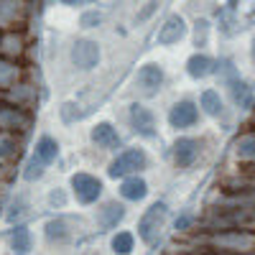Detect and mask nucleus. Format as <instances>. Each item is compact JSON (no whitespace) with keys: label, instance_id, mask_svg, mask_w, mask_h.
Returning a JSON list of instances; mask_svg holds the SVG:
<instances>
[{"label":"nucleus","instance_id":"12","mask_svg":"<svg viewBox=\"0 0 255 255\" xmlns=\"http://www.w3.org/2000/svg\"><path fill=\"white\" fill-rule=\"evenodd\" d=\"M186 69H189V74L194 77V79H202V77H207L212 69H215V61H212L209 56H204V54H194V56L189 59Z\"/></svg>","mask_w":255,"mask_h":255},{"label":"nucleus","instance_id":"24","mask_svg":"<svg viewBox=\"0 0 255 255\" xmlns=\"http://www.w3.org/2000/svg\"><path fill=\"white\" fill-rule=\"evenodd\" d=\"M153 10H156V3H148V8H145V10L140 13V20H143V18H148V15H151Z\"/></svg>","mask_w":255,"mask_h":255},{"label":"nucleus","instance_id":"1","mask_svg":"<svg viewBox=\"0 0 255 255\" xmlns=\"http://www.w3.org/2000/svg\"><path fill=\"white\" fill-rule=\"evenodd\" d=\"M163 220H166V204H163V202L153 204V207L140 217V222H138V232H140L143 243L153 245V243L158 240V232H161V227H163Z\"/></svg>","mask_w":255,"mask_h":255},{"label":"nucleus","instance_id":"20","mask_svg":"<svg viewBox=\"0 0 255 255\" xmlns=\"http://www.w3.org/2000/svg\"><path fill=\"white\" fill-rule=\"evenodd\" d=\"M238 156L240 158H255V138H243L238 143Z\"/></svg>","mask_w":255,"mask_h":255},{"label":"nucleus","instance_id":"23","mask_svg":"<svg viewBox=\"0 0 255 255\" xmlns=\"http://www.w3.org/2000/svg\"><path fill=\"white\" fill-rule=\"evenodd\" d=\"M207 20H199L197 23V46H204L207 44Z\"/></svg>","mask_w":255,"mask_h":255},{"label":"nucleus","instance_id":"25","mask_svg":"<svg viewBox=\"0 0 255 255\" xmlns=\"http://www.w3.org/2000/svg\"><path fill=\"white\" fill-rule=\"evenodd\" d=\"M253 61H255V36H253Z\"/></svg>","mask_w":255,"mask_h":255},{"label":"nucleus","instance_id":"4","mask_svg":"<svg viewBox=\"0 0 255 255\" xmlns=\"http://www.w3.org/2000/svg\"><path fill=\"white\" fill-rule=\"evenodd\" d=\"M72 189H74V194H77V199H79L82 204H92V202H97V197H100L102 184H100L95 176H90V174H77V176L72 179Z\"/></svg>","mask_w":255,"mask_h":255},{"label":"nucleus","instance_id":"19","mask_svg":"<svg viewBox=\"0 0 255 255\" xmlns=\"http://www.w3.org/2000/svg\"><path fill=\"white\" fill-rule=\"evenodd\" d=\"M113 250L120 253V255H128L133 250V235L130 232H118V235L113 238Z\"/></svg>","mask_w":255,"mask_h":255},{"label":"nucleus","instance_id":"18","mask_svg":"<svg viewBox=\"0 0 255 255\" xmlns=\"http://www.w3.org/2000/svg\"><path fill=\"white\" fill-rule=\"evenodd\" d=\"M46 238H49V240H67V238H69L67 222H64V220H51V222H46Z\"/></svg>","mask_w":255,"mask_h":255},{"label":"nucleus","instance_id":"3","mask_svg":"<svg viewBox=\"0 0 255 255\" xmlns=\"http://www.w3.org/2000/svg\"><path fill=\"white\" fill-rule=\"evenodd\" d=\"M72 61L79 69H95L97 61H100V46L95 41H87V38L77 41L72 46Z\"/></svg>","mask_w":255,"mask_h":255},{"label":"nucleus","instance_id":"16","mask_svg":"<svg viewBox=\"0 0 255 255\" xmlns=\"http://www.w3.org/2000/svg\"><path fill=\"white\" fill-rule=\"evenodd\" d=\"M202 108H204V113H209V115H220V113H222V100H220V95H217L215 90H207V92L202 95Z\"/></svg>","mask_w":255,"mask_h":255},{"label":"nucleus","instance_id":"9","mask_svg":"<svg viewBox=\"0 0 255 255\" xmlns=\"http://www.w3.org/2000/svg\"><path fill=\"white\" fill-rule=\"evenodd\" d=\"M199 153V143L197 140H191V138H179L176 145H174V158L179 166H189V163H194Z\"/></svg>","mask_w":255,"mask_h":255},{"label":"nucleus","instance_id":"13","mask_svg":"<svg viewBox=\"0 0 255 255\" xmlns=\"http://www.w3.org/2000/svg\"><path fill=\"white\" fill-rule=\"evenodd\" d=\"M56 153H59V145H56V140L54 138H49V135H44L38 143H36V158L41 161V163H51L54 158H56Z\"/></svg>","mask_w":255,"mask_h":255},{"label":"nucleus","instance_id":"7","mask_svg":"<svg viewBox=\"0 0 255 255\" xmlns=\"http://www.w3.org/2000/svg\"><path fill=\"white\" fill-rule=\"evenodd\" d=\"M197 118H199V113L191 102H179L171 108V113H168V123L174 128H189V125L197 123Z\"/></svg>","mask_w":255,"mask_h":255},{"label":"nucleus","instance_id":"8","mask_svg":"<svg viewBox=\"0 0 255 255\" xmlns=\"http://www.w3.org/2000/svg\"><path fill=\"white\" fill-rule=\"evenodd\" d=\"M186 33V26H184V18L181 15H171L166 20V23L161 26V31H158V44H176V41L181 38Z\"/></svg>","mask_w":255,"mask_h":255},{"label":"nucleus","instance_id":"11","mask_svg":"<svg viewBox=\"0 0 255 255\" xmlns=\"http://www.w3.org/2000/svg\"><path fill=\"white\" fill-rule=\"evenodd\" d=\"M120 194H123L125 199H130V202H138V199H143V197L148 194V186H145V181H143V179L130 176V179H125V181H123Z\"/></svg>","mask_w":255,"mask_h":255},{"label":"nucleus","instance_id":"2","mask_svg":"<svg viewBox=\"0 0 255 255\" xmlns=\"http://www.w3.org/2000/svg\"><path fill=\"white\" fill-rule=\"evenodd\" d=\"M145 166V156L138 148H130V151H123L113 163H110V176L118 179V176H128V174H135Z\"/></svg>","mask_w":255,"mask_h":255},{"label":"nucleus","instance_id":"5","mask_svg":"<svg viewBox=\"0 0 255 255\" xmlns=\"http://www.w3.org/2000/svg\"><path fill=\"white\" fill-rule=\"evenodd\" d=\"M161 82H163V72L156 67V64H148V67H143V69L138 72V77H135V84L140 87V92L148 95V97L158 92Z\"/></svg>","mask_w":255,"mask_h":255},{"label":"nucleus","instance_id":"14","mask_svg":"<svg viewBox=\"0 0 255 255\" xmlns=\"http://www.w3.org/2000/svg\"><path fill=\"white\" fill-rule=\"evenodd\" d=\"M10 248L15 250V255H28L31 250V232L26 227H15L10 235Z\"/></svg>","mask_w":255,"mask_h":255},{"label":"nucleus","instance_id":"17","mask_svg":"<svg viewBox=\"0 0 255 255\" xmlns=\"http://www.w3.org/2000/svg\"><path fill=\"white\" fill-rule=\"evenodd\" d=\"M230 90H232V100H235L238 105H250V90H248V84L240 82V79H232L230 82Z\"/></svg>","mask_w":255,"mask_h":255},{"label":"nucleus","instance_id":"15","mask_svg":"<svg viewBox=\"0 0 255 255\" xmlns=\"http://www.w3.org/2000/svg\"><path fill=\"white\" fill-rule=\"evenodd\" d=\"M123 215H125V209L120 204H108L102 209V215H100V225L102 227H115L123 220Z\"/></svg>","mask_w":255,"mask_h":255},{"label":"nucleus","instance_id":"6","mask_svg":"<svg viewBox=\"0 0 255 255\" xmlns=\"http://www.w3.org/2000/svg\"><path fill=\"white\" fill-rule=\"evenodd\" d=\"M130 123H133V130L138 135L151 138L156 133V120H153L151 113L143 108V105H133V108H130Z\"/></svg>","mask_w":255,"mask_h":255},{"label":"nucleus","instance_id":"21","mask_svg":"<svg viewBox=\"0 0 255 255\" xmlns=\"http://www.w3.org/2000/svg\"><path fill=\"white\" fill-rule=\"evenodd\" d=\"M41 174H44V163H41V161L33 156V158L26 163V179H28V181H36Z\"/></svg>","mask_w":255,"mask_h":255},{"label":"nucleus","instance_id":"22","mask_svg":"<svg viewBox=\"0 0 255 255\" xmlns=\"http://www.w3.org/2000/svg\"><path fill=\"white\" fill-rule=\"evenodd\" d=\"M97 23H102V13L90 10V13H84V15H82V26H84V28H95Z\"/></svg>","mask_w":255,"mask_h":255},{"label":"nucleus","instance_id":"10","mask_svg":"<svg viewBox=\"0 0 255 255\" xmlns=\"http://www.w3.org/2000/svg\"><path fill=\"white\" fill-rule=\"evenodd\" d=\"M92 140L100 145V148H118L120 145V138L115 133V128L110 123H97L92 128Z\"/></svg>","mask_w":255,"mask_h":255}]
</instances>
